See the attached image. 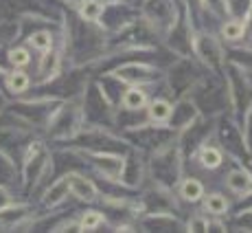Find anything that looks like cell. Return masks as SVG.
<instances>
[{
	"mask_svg": "<svg viewBox=\"0 0 252 233\" xmlns=\"http://www.w3.org/2000/svg\"><path fill=\"white\" fill-rule=\"evenodd\" d=\"M68 178V189L72 194H75L79 200H86V202H92L96 198V187L94 183L86 181L84 176H77V174H72V176H66Z\"/></svg>",
	"mask_w": 252,
	"mask_h": 233,
	"instance_id": "1",
	"label": "cell"
},
{
	"mask_svg": "<svg viewBox=\"0 0 252 233\" xmlns=\"http://www.w3.org/2000/svg\"><path fill=\"white\" fill-rule=\"evenodd\" d=\"M180 196L187 202H197L204 196V185H202L197 178H187V181L180 185Z\"/></svg>",
	"mask_w": 252,
	"mask_h": 233,
	"instance_id": "2",
	"label": "cell"
},
{
	"mask_svg": "<svg viewBox=\"0 0 252 233\" xmlns=\"http://www.w3.org/2000/svg\"><path fill=\"white\" fill-rule=\"evenodd\" d=\"M145 104H147V95H145V90L143 88H127L125 90V95H123V106L127 110H140V108H145Z\"/></svg>",
	"mask_w": 252,
	"mask_h": 233,
	"instance_id": "3",
	"label": "cell"
},
{
	"mask_svg": "<svg viewBox=\"0 0 252 233\" xmlns=\"http://www.w3.org/2000/svg\"><path fill=\"white\" fill-rule=\"evenodd\" d=\"M228 187L237 194H248L252 189V178L244 172V169H235V172L228 176Z\"/></svg>",
	"mask_w": 252,
	"mask_h": 233,
	"instance_id": "4",
	"label": "cell"
},
{
	"mask_svg": "<svg viewBox=\"0 0 252 233\" xmlns=\"http://www.w3.org/2000/svg\"><path fill=\"white\" fill-rule=\"evenodd\" d=\"M29 84H31V79H29V75L20 69H16L13 73H9L7 75V88L11 90V93L20 95L24 90H29Z\"/></svg>",
	"mask_w": 252,
	"mask_h": 233,
	"instance_id": "5",
	"label": "cell"
},
{
	"mask_svg": "<svg viewBox=\"0 0 252 233\" xmlns=\"http://www.w3.org/2000/svg\"><path fill=\"white\" fill-rule=\"evenodd\" d=\"M197 161H200L202 167L215 169V167H220V165H221L224 156H221V152H220L217 148H202V150H200V156H197Z\"/></svg>",
	"mask_w": 252,
	"mask_h": 233,
	"instance_id": "6",
	"label": "cell"
},
{
	"mask_svg": "<svg viewBox=\"0 0 252 233\" xmlns=\"http://www.w3.org/2000/svg\"><path fill=\"white\" fill-rule=\"evenodd\" d=\"M204 207L213 216H224V213L228 211V200H226V196H221V194H208L204 200Z\"/></svg>",
	"mask_w": 252,
	"mask_h": 233,
	"instance_id": "7",
	"label": "cell"
},
{
	"mask_svg": "<svg viewBox=\"0 0 252 233\" xmlns=\"http://www.w3.org/2000/svg\"><path fill=\"white\" fill-rule=\"evenodd\" d=\"M149 116H152V121H158V123L167 121L171 116V104L164 99H154L149 104Z\"/></svg>",
	"mask_w": 252,
	"mask_h": 233,
	"instance_id": "8",
	"label": "cell"
},
{
	"mask_svg": "<svg viewBox=\"0 0 252 233\" xmlns=\"http://www.w3.org/2000/svg\"><path fill=\"white\" fill-rule=\"evenodd\" d=\"M244 33H246V24L239 22V20H228L224 27H221V36H224L228 42L241 40V38H244Z\"/></svg>",
	"mask_w": 252,
	"mask_h": 233,
	"instance_id": "9",
	"label": "cell"
},
{
	"mask_svg": "<svg viewBox=\"0 0 252 233\" xmlns=\"http://www.w3.org/2000/svg\"><path fill=\"white\" fill-rule=\"evenodd\" d=\"M103 225V213L99 211H86L79 218V231H92Z\"/></svg>",
	"mask_w": 252,
	"mask_h": 233,
	"instance_id": "10",
	"label": "cell"
},
{
	"mask_svg": "<svg viewBox=\"0 0 252 233\" xmlns=\"http://www.w3.org/2000/svg\"><path fill=\"white\" fill-rule=\"evenodd\" d=\"M79 13L84 20H96V18L103 13V4L99 0H84L79 7Z\"/></svg>",
	"mask_w": 252,
	"mask_h": 233,
	"instance_id": "11",
	"label": "cell"
},
{
	"mask_svg": "<svg viewBox=\"0 0 252 233\" xmlns=\"http://www.w3.org/2000/svg\"><path fill=\"white\" fill-rule=\"evenodd\" d=\"M31 46L33 48H37V51H51V46H53V38H51V33H44V31H40V33H33L31 36Z\"/></svg>",
	"mask_w": 252,
	"mask_h": 233,
	"instance_id": "12",
	"label": "cell"
},
{
	"mask_svg": "<svg viewBox=\"0 0 252 233\" xmlns=\"http://www.w3.org/2000/svg\"><path fill=\"white\" fill-rule=\"evenodd\" d=\"M9 62L16 69H22V66H27L31 62V55H29L27 48H13V51H9Z\"/></svg>",
	"mask_w": 252,
	"mask_h": 233,
	"instance_id": "13",
	"label": "cell"
},
{
	"mask_svg": "<svg viewBox=\"0 0 252 233\" xmlns=\"http://www.w3.org/2000/svg\"><path fill=\"white\" fill-rule=\"evenodd\" d=\"M11 194L7 192L4 187H0V211H4V209H9L11 207Z\"/></svg>",
	"mask_w": 252,
	"mask_h": 233,
	"instance_id": "14",
	"label": "cell"
},
{
	"mask_svg": "<svg viewBox=\"0 0 252 233\" xmlns=\"http://www.w3.org/2000/svg\"><path fill=\"white\" fill-rule=\"evenodd\" d=\"M189 229H191V231H206L208 229V222L204 220V218H195L193 222H189Z\"/></svg>",
	"mask_w": 252,
	"mask_h": 233,
	"instance_id": "15",
	"label": "cell"
}]
</instances>
